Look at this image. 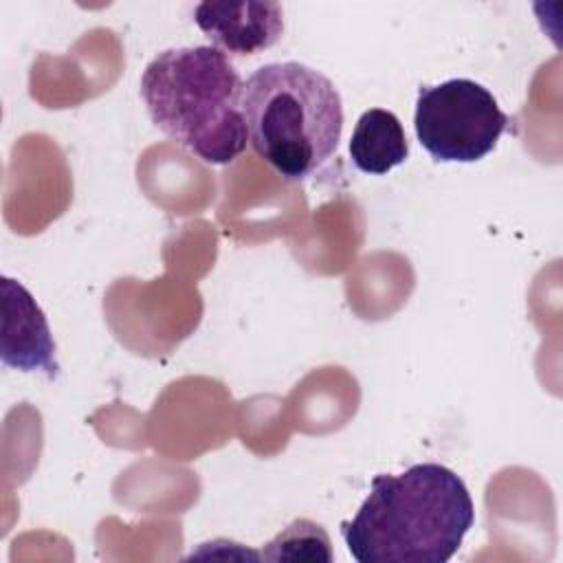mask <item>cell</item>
I'll return each mask as SVG.
<instances>
[{
	"instance_id": "6da1fadb",
	"label": "cell",
	"mask_w": 563,
	"mask_h": 563,
	"mask_svg": "<svg viewBox=\"0 0 563 563\" xmlns=\"http://www.w3.org/2000/svg\"><path fill=\"white\" fill-rule=\"evenodd\" d=\"M473 523L464 479L444 464L422 462L398 475H376L341 534L358 563H446Z\"/></svg>"
},
{
	"instance_id": "7a4b0ae2",
	"label": "cell",
	"mask_w": 563,
	"mask_h": 563,
	"mask_svg": "<svg viewBox=\"0 0 563 563\" xmlns=\"http://www.w3.org/2000/svg\"><path fill=\"white\" fill-rule=\"evenodd\" d=\"M240 92V73L216 46L167 48L141 75L152 123L211 165H227L246 147Z\"/></svg>"
},
{
	"instance_id": "3957f363",
	"label": "cell",
	"mask_w": 563,
	"mask_h": 563,
	"mask_svg": "<svg viewBox=\"0 0 563 563\" xmlns=\"http://www.w3.org/2000/svg\"><path fill=\"white\" fill-rule=\"evenodd\" d=\"M240 110L251 147L288 183L310 178L339 150L341 95L323 73L306 64L260 66L242 81Z\"/></svg>"
},
{
	"instance_id": "277c9868",
	"label": "cell",
	"mask_w": 563,
	"mask_h": 563,
	"mask_svg": "<svg viewBox=\"0 0 563 563\" xmlns=\"http://www.w3.org/2000/svg\"><path fill=\"white\" fill-rule=\"evenodd\" d=\"M510 119L482 84L457 77L422 86L413 128L420 145L442 163H475L490 154Z\"/></svg>"
},
{
	"instance_id": "5b68a950",
	"label": "cell",
	"mask_w": 563,
	"mask_h": 563,
	"mask_svg": "<svg viewBox=\"0 0 563 563\" xmlns=\"http://www.w3.org/2000/svg\"><path fill=\"white\" fill-rule=\"evenodd\" d=\"M2 328L0 358L20 372H42L57 378L59 363L48 319L35 297L13 277H2Z\"/></svg>"
},
{
	"instance_id": "8992f818",
	"label": "cell",
	"mask_w": 563,
	"mask_h": 563,
	"mask_svg": "<svg viewBox=\"0 0 563 563\" xmlns=\"http://www.w3.org/2000/svg\"><path fill=\"white\" fill-rule=\"evenodd\" d=\"M194 22L222 53L257 55L284 33V11L271 0H205L194 9Z\"/></svg>"
},
{
	"instance_id": "52a82bcc",
	"label": "cell",
	"mask_w": 563,
	"mask_h": 563,
	"mask_svg": "<svg viewBox=\"0 0 563 563\" xmlns=\"http://www.w3.org/2000/svg\"><path fill=\"white\" fill-rule=\"evenodd\" d=\"M409 143L400 119L391 110H365L350 136V158L356 169L383 176L405 163Z\"/></svg>"
},
{
	"instance_id": "ba28073f",
	"label": "cell",
	"mask_w": 563,
	"mask_h": 563,
	"mask_svg": "<svg viewBox=\"0 0 563 563\" xmlns=\"http://www.w3.org/2000/svg\"><path fill=\"white\" fill-rule=\"evenodd\" d=\"M264 561H332V543L321 523L295 519L260 552Z\"/></svg>"
}]
</instances>
